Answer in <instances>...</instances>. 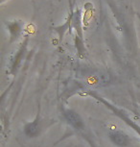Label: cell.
Returning a JSON list of instances; mask_svg holds the SVG:
<instances>
[{
    "label": "cell",
    "instance_id": "1",
    "mask_svg": "<svg viewBox=\"0 0 140 147\" xmlns=\"http://www.w3.org/2000/svg\"><path fill=\"white\" fill-rule=\"evenodd\" d=\"M86 94V95L91 96L92 98H94V99H96V100H98L99 102H101L102 104L106 105V107L109 108V109L111 110V112H113V113H114L115 115L118 116V117H119L120 119H122V120L124 121L128 126L131 127V128H133L134 131H135L137 134L140 136V126L137 125L135 122L131 120L130 116L128 115V113H126L124 111L121 110V109H119V108H117V107H115L114 105H112L111 102H109L108 100H107V99L104 98V97H102L101 95H99V94L96 93L95 91L88 90Z\"/></svg>",
    "mask_w": 140,
    "mask_h": 147
},
{
    "label": "cell",
    "instance_id": "2",
    "mask_svg": "<svg viewBox=\"0 0 140 147\" xmlns=\"http://www.w3.org/2000/svg\"><path fill=\"white\" fill-rule=\"evenodd\" d=\"M62 111L64 118L67 122V124H69L72 128L77 130V131H83V130H84V127H86L84 122L78 113L75 112L74 110L65 109V108H62Z\"/></svg>",
    "mask_w": 140,
    "mask_h": 147
},
{
    "label": "cell",
    "instance_id": "3",
    "mask_svg": "<svg viewBox=\"0 0 140 147\" xmlns=\"http://www.w3.org/2000/svg\"><path fill=\"white\" fill-rule=\"evenodd\" d=\"M109 138L117 147H129L131 142V137L122 130H111L109 133Z\"/></svg>",
    "mask_w": 140,
    "mask_h": 147
},
{
    "label": "cell",
    "instance_id": "4",
    "mask_svg": "<svg viewBox=\"0 0 140 147\" xmlns=\"http://www.w3.org/2000/svg\"><path fill=\"white\" fill-rule=\"evenodd\" d=\"M42 121H40V113H38L37 116L33 121L28 122L24 125V134L29 138H36L40 135V129H42Z\"/></svg>",
    "mask_w": 140,
    "mask_h": 147
}]
</instances>
